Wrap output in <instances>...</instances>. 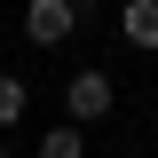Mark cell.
Here are the masks:
<instances>
[{"label":"cell","instance_id":"6da1fadb","mask_svg":"<svg viewBox=\"0 0 158 158\" xmlns=\"http://www.w3.org/2000/svg\"><path fill=\"white\" fill-rule=\"evenodd\" d=\"M111 111H118V79H111V71H95V63H87V71H71V79H63V118L103 127Z\"/></svg>","mask_w":158,"mask_h":158},{"label":"cell","instance_id":"3957f363","mask_svg":"<svg viewBox=\"0 0 158 158\" xmlns=\"http://www.w3.org/2000/svg\"><path fill=\"white\" fill-rule=\"evenodd\" d=\"M118 32H127V48L158 56V0H118Z\"/></svg>","mask_w":158,"mask_h":158},{"label":"cell","instance_id":"7a4b0ae2","mask_svg":"<svg viewBox=\"0 0 158 158\" xmlns=\"http://www.w3.org/2000/svg\"><path fill=\"white\" fill-rule=\"evenodd\" d=\"M79 32V0H24V40L32 48H63Z\"/></svg>","mask_w":158,"mask_h":158},{"label":"cell","instance_id":"277c9868","mask_svg":"<svg viewBox=\"0 0 158 158\" xmlns=\"http://www.w3.org/2000/svg\"><path fill=\"white\" fill-rule=\"evenodd\" d=\"M32 158H87V127H79V118H56V127L32 142Z\"/></svg>","mask_w":158,"mask_h":158},{"label":"cell","instance_id":"8992f818","mask_svg":"<svg viewBox=\"0 0 158 158\" xmlns=\"http://www.w3.org/2000/svg\"><path fill=\"white\" fill-rule=\"evenodd\" d=\"M0 158H16V150H8V142H0Z\"/></svg>","mask_w":158,"mask_h":158},{"label":"cell","instance_id":"5b68a950","mask_svg":"<svg viewBox=\"0 0 158 158\" xmlns=\"http://www.w3.org/2000/svg\"><path fill=\"white\" fill-rule=\"evenodd\" d=\"M24 111H32V87H24L16 71H0V135H16V127H24Z\"/></svg>","mask_w":158,"mask_h":158}]
</instances>
